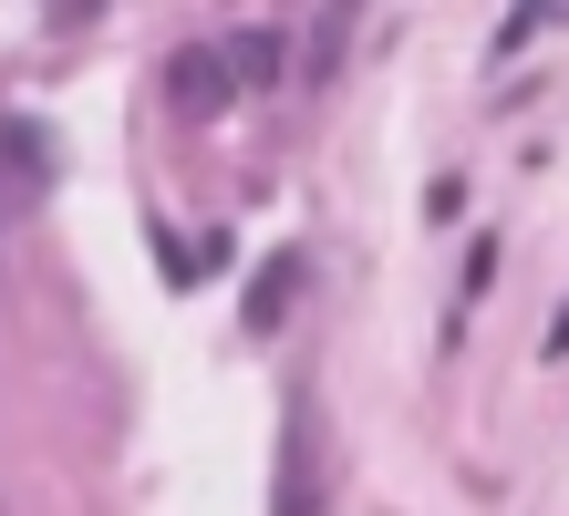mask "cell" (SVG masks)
I'll return each instance as SVG.
<instances>
[{
  "label": "cell",
  "instance_id": "3957f363",
  "mask_svg": "<svg viewBox=\"0 0 569 516\" xmlns=\"http://www.w3.org/2000/svg\"><path fill=\"white\" fill-rule=\"evenodd\" d=\"M239 83H270L280 73V52H270V31H239V62H228Z\"/></svg>",
  "mask_w": 569,
  "mask_h": 516
},
{
  "label": "cell",
  "instance_id": "277c9868",
  "mask_svg": "<svg viewBox=\"0 0 569 516\" xmlns=\"http://www.w3.org/2000/svg\"><path fill=\"white\" fill-rule=\"evenodd\" d=\"M549 352H569V310H559V321H549Z\"/></svg>",
  "mask_w": 569,
  "mask_h": 516
},
{
  "label": "cell",
  "instance_id": "6da1fadb",
  "mask_svg": "<svg viewBox=\"0 0 569 516\" xmlns=\"http://www.w3.org/2000/svg\"><path fill=\"white\" fill-rule=\"evenodd\" d=\"M166 93H177L187 114H197V103H218V93H228V62H218V52H187L177 73H166Z\"/></svg>",
  "mask_w": 569,
  "mask_h": 516
},
{
  "label": "cell",
  "instance_id": "7a4b0ae2",
  "mask_svg": "<svg viewBox=\"0 0 569 516\" xmlns=\"http://www.w3.org/2000/svg\"><path fill=\"white\" fill-rule=\"evenodd\" d=\"M290 280H300V259H270V280H259V290H249V321H259V331H270V321H280V300H290Z\"/></svg>",
  "mask_w": 569,
  "mask_h": 516
}]
</instances>
